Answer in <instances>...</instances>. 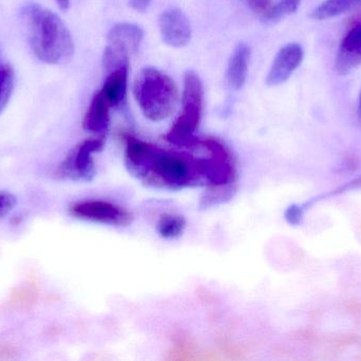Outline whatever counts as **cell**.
<instances>
[{
	"label": "cell",
	"instance_id": "1",
	"mask_svg": "<svg viewBox=\"0 0 361 361\" xmlns=\"http://www.w3.org/2000/svg\"><path fill=\"white\" fill-rule=\"evenodd\" d=\"M125 161L129 172L154 188L180 190L205 184L206 158L167 150L125 136Z\"/></svg>",
	"mask_w": 361,
	"mask_h": 361
},
{
	"label": "cell",
	"instance_id": "2",
	"mask_svg": "<svg viewBox=\"0 0 361 361\" xmlns=\"http://www.w3.org/2000/svg\"><path fill=\"white\" fill-rule=\"evenodd\" d=\"M32 51L49 65L69 63L74 54L71 33L61 17L38 4H27L21 10Z\"/></svg>",
	"mask_w": 361,
	"mask_h": 361
},
{
	"label": "cell",
	"instance_id": "3",
	"mask_svg": "<svg viewBox=\"0 0 361 361\" xmlns=\"http://www.w3.org/2000/svg\"><path fill=\"white\" fill-rule=\"evenodd\" d=\"M133 95L146 118L160 122L169 118L179 99L175 81L156 68H144L137 74Z\"/></svg>",
	"mask_w": 361,
	"mask_h": 361
},
{
	"label": "cell",
	"instance_id": "4",
	"mask_svg": "<svg viewBox=\"0 0 361 361\" xmlns=\"http://www.w3.org/2000/svg\"><path fill=\"white\" fill-rule=\"evenodd\" d=\"M204 105V88L199 74L187 70L184 74L182 110L165 139L180 148H197L200 138L195 136L202 120Z\"/></svg>",
	"mask_w": 361,
	"mask_h": 361
},
{
	"label": "cell",
	"instance_id": "5",
	"mask_svg": "<svg viewBox=\"0 0 361 361\" xmlns=\"http://www.w3.org/2000/svg\"><path fill=\"white\" fill-rule=\"evenodd\" d=\"M197 148H203L207 154L205 156L207 192L202 201L208 207L231 196L237 171L231 150L220 140L212 137L200 139Z\"/></svg>",
	"mask_w": 361,
	"mask_h": 361
},
{
	"label": "cell",
	"instance_id": "6",
	"mask_svg": "<svg viewBox=\"0 0 361 361\" xmlns=\"http://www.w3.org/2000/svg\"><path fill=\"white\" fill-rule=\"evenodd\" d=\"M105 146V136L86 139L69 153L56 170L59 177L89 182L95 174L94 155Z\"/></svg>",
	"mask_w": 361,
	"mask_h": 361
},
{
	"label": "cell",
	"instance_id": "7",
	"mask_svg": "<svg viewBox=\"0 0 361 361\" xmlns=\"http://www.w3.org/2000/svg\"><path fill=\"white\" fill-rule=\"evenodd\" d=\"M70 213L80 220L114 227H127L133 216L128 210L116 203L99 199L78 201L70 207Z\"/></svg>",
	"mask_w": 361,
	"mask_h": 361
},
{
	"label": "cell",
	"instance_id": "8",
	"mask_svg": "<svg viewBox=\"0 0 361 361\" xmlns=\"http://www.w3.org/2000/svg\"><path fill=\"white\" fill-rule=\"evenodd\" d=\"M303 57L305 51L297 42H290L282 47L269 68L267 84L269 86H279L286 83L302 64Z\"/></svg>",
	"mask_w": 361,
	"mask_h": 361
},
{
	"label": "cell",
	"instance_id": "9",
	"mask_svg": "<svg viewBox=\"0 0 361 361\" xmlns=\"http://www.w3.org/2000/svg\"><path fill=\"white\" fill-rule=\"evenodd\" d=\"M163 42L173 48H182L190 42L191 25L186 15L177 8H171L161 14L159 20Z\"/></svg>",
	"mask_w": 361,
	"mask_h": 361
},
{
	"label": "cell",
	"instance_id": "10",
	"mask_svg": "<svg viewBox=\"0 0 361 361\" xmlns=\"http://www.w3.org/2000/svg\"><path fill=\"white\" fill-rule=\"evenodd\" d=\"M361 65V23L354 25L341 40L335 59L339 76H348Z\"/></svg>",
	"mask_w": 361,
	"mask_h": 361
},
{
	"label": "cell",
	"instance_id": "11",
	"mask_svg": "<svg viewBox=\"0 0 361 361\" xmlns=\"http://www.w3.org/2000/svg\"><path fill=\"white\" fill-rule=\"evenodd\" d=\"M143 38L144 31L139 25L130 23H118L112 25L108 32V46L129 55L139 50Z\"/></svg>",
	"mask_w": 361,
	"mask_h": 361
},
{
	"label": "cell",
	"instance_id": "12",
	"mask_svg": "<svg viewBox=\"0 0 361 361\" xmlns=\"http://www.w3.org/2000/svg\"><path fill=\"white\" fill-rule=\"evenodd\" d=\"M110 108L111 105L104 93L102 90L97 91L89 104L82 120V127L90 133L104 135L110 124Z\"/></svg>",
	"mask_w": 361,
	"mask_h": 361
},
{
	"label": "cell",
	"instance_id": "13",
	"mask_svg": "<svg viewBox=\"0 0 361 361\" xmlns=\"http://www.w3.org/2000/svg\"><path fill=\"white\" fill-rule=\"evenodd\" d=\"M250 59V47L245 42H239L227 65L226 83L231 90H240L245 84Z\"/></svg>",
	"mask_w": 361,
	"mask_h": 361
},
{
	"label": "cell",
	"instance_id": "14",
	"mask_svg": "<svg viewBox=\"0 0 361 361\" xmlns=\"http://www.w3.org/2000/svg\"><path fill=\"white\" fill-rule=\"evenodd\" d=\"M129 66H121L107 72L102 93L111 107L122 105L126 99Z\"/></svg>",
	"mask_w": 361,
	"mask_h": 361
},
{
	"label": "cell",
	"instance_id": "15",
	"mask_svg": "<svg viewBox=\"0 0 361 361\" xmlns=\"http://www.w3.org/2000/svg\"><path fill=\"white\" fill-rule=\"evenodd\" d=\"M361 6V0H324L312 11L311 18L326 20L345 14Z\"/></svg>",
	"mask_w": 361,
	"mask_h": 361
},
{
	"label": "cell",
	"instance_id": "16",
	"mask_svg": "<svg viewBox=\"0 0 361 361\" xmlns=\"http://www.w3.org/2000/svg\"><path fill=\"white\" fill-rule=\"evenodd\" d=\"M185 228L186 220L180 214L164 213L157 222V231L163 239H177L183 235Z\"/></svg>",
	"mask_w": 361,
	"mask_h": 361
},
{
	"label": "cell",
	"instance_id": "17",
	"mask_svg": "<svg viewBox=\"0 0 361 361\" xmlns=\"http://www.w3.org/2000/svg\"><path fill=\"white\" fill-rule=\"evenodd\" d=\"M300 4L301 0H279L262 15V21L265 25H275L296 13Z\"/></svg>",
	"mask_w": 361,
	"mask_h": 361
},
{
	"label": "cell",
	"instance_id": "18",
	"mask_svg": "<svg viewBox=\"0 0 361 361\" xmlns=\"http://www.w3.org/2000/svg\"><path fill=\"white\" fill-rule=\"evenodd\" d=\"M36 299H37V290L33 284H30V285L15 290L11 301L16 307H29L35 302Z\"/></svg>",
	"mask_w": 361,
	"mask_h": 361
},
{
	"label": "cell",
	"instance_id": "19",
	"mask_svg": "<svg viewBox=\"0 0 361 361\" xmlns=\"http://www.w3.org/2000/svg\"><path fill=\"white\" fill-rule=\"evenodd\" d=\"M16 203L17 199L14 195L8 192H0V218L10 213Z\"/></svg>",
	"mask_w": 361,
	"mask_h": 361
},
{
	"label": "cell",
	"instance_id": "20",
	"mask_svg": "<svg viewBox=\"0 0 361 361\" xmlns=\"http://www.w3.org/2000/svg\"><path fill=\"white\" fill-rule=\"evenodd\" d=\"M286 218L290 224H300L301 220H302V210L298 206H292L286 210Z\"/></svg>",
	"mask_w": 361,
	"mask_h": 361
},
{
	"label": "cell",
	"instance_id": "21",
	"mask_svg": "<svg viewBox=\"0 0 361 361\" xmlns=\"http://www.w3.org/2000/svg\"><path fill=\"white\" fill-rule=\"evenodd\" d=\"M247 2L252 6V10L260 14L261 16L271 8V0H247Z\"/></svg>",
	"mask_w": 361,
	"mask_h": 361
},
{
	"label": "cell",
	"instance_id": "22",
	"mask_svg": "<svg viewBox=\"0 0 361 361\" xmlns=\"http://www.w3.org/2000/svg\"><path fill=\"white\" fill-rule=\"evenodd\" d=\"M152 2V0H129L131 8L137 12H145L149 8Z\"/></svg>",
	"mask_w": 361,
	"mask_h": 361
},
{
	"label": "cell",
	"instance_id": "23",
	"mask_svg": "<svg viewBox=\"0 0 361 361\" xmlns=\"http://www.w3.org/2000/svg\"><path fill=\"white\" fill-rule=\"evenodd\" d=\"M55 1H56L57 6H59L61 10L66 11L69 8L70 0H55Z\"/></svg>",
	"mask_w": 361,
	"mask_h": 361
},
{
	"label": "cell",
	"instance_id": "24",
	"mask_svg": "<svg viewBox=\"0 0 361 361\" xmlns=\"http://www.w3.org/2000/svg\"><path fill=\"white\" fill-rule=\"evenodd\" d=\"M357 112H358V117H360V120H361V91H360V101H358Z\"/></svg>",
	"mask_w": 361,
	"mask_h": 361
}]
</instances>
